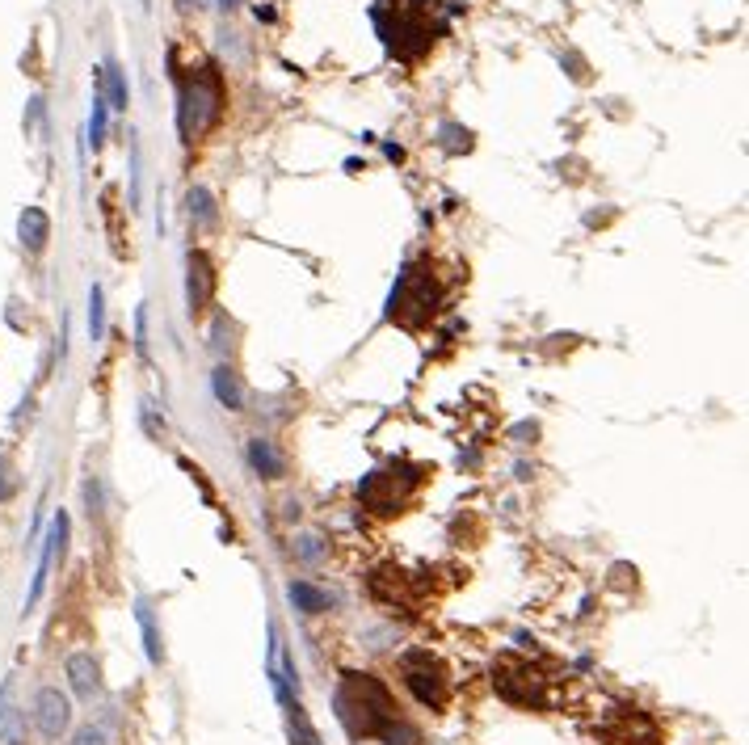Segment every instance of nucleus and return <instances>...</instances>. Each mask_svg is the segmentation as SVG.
I'll list each match as a JSON object with an SVG mask.
<instances>
[{"label": "nucleus", "instance_id": "obj_1", "mask_svg": "<svg viewBox=\"0 0 749 745\" xmlns=\"http://www.w3.org/2000/svg\"><path fill=\"white\" fill-rule=\"evenodd\" d=\"M375 26L396 59L417 64L447 30V9L442 0H388L383 9H375Z\"/></svg>", "mask_w": 749, "mask_h": 745}, {"label": "nucleus", "instance_id": "obj_2", "mask_svg": "<svg viewBox=\"0 0 749 745\" xmlns=\"http://www.w3.org/2000/svg\"><path fill=\"white\" fill-rule=\"evenodd\" d=\"M333 708H337L341 729H346L350 737H358V741L383 737L396 724V703H392L388 687H383L379 678H371V674H358V670L341 674Z\"/></svg>", "mask_w": 749, "mask_h": 745}, {"label": "nucleus", "instance_id": "obj_3", "mask_svg": "<svg viewBox=\"0 0 749 745\" xmlns=\"http://www.w3.org/2000/svg\"><path fill=\"white\" fill-rule=\"evenodd\" d=\"M177 76V127L181 139H198L207 135L219 114H224V76H219L215 64H190L186 72H173Z\"/></svg>", "mask_w": 749, "mask_h": 745}, {"label": "nucleus", "instance_id": "obj_4", "mask_svg": "<svg viewBox=\"0 0 749 745\" xmlns=\"http://www.w3.org/2000/svg\"><path fill=\"white\" fill-rule=\"evenodd\" d=\"M438 304H442V291H438V278L425 270V266H409L396 287H392V299H388V320L400 329H425L430 320L438 316Z\"/></svg>", "mask_w": 749, "mask_h": 745}, {"label": "nucleus", "instance_id": "obj_5", "mask_svg": "<svg viewBox=\"0 0 749 745\" xmlns=\"http://www.w3.org/2000/svg\"><path fill=\"white\" fill-rule=\"evenodd\" d=\"M493 687H497V695L505 703H514V708H531V712H548L552 708V678L543 674L539 666H531L526 657H518V653L497 657Z\"/></svg>", "mask_w": 749, "mask_h": 745}, {"label": "nucleus", "instance_id": "obj_6", "mask_svg": "<svg viewBox=\"0 0 749 745\" xmlns=\"http://www.w3.org/2000/svg\"><path fill=\"white\" fill-rule=\"evenodd\" d=\"M400 678H404V687H409V695L417 703H425V708H447L451 695H455L447 661H442L438 653H430V649H409V653H404L400 657Z\"/></svg>", "mask_w": 749, "mask_h": 745}, {"label": "nucleus", "instance_id": "obj_7", "mask_svg": "<svg viewBox=\"0 0 749 745\" xmlns=\"http://www.w3.org/2000/svg\"><path fill=\"white\" fill-rule=\"evenodd\" d=\"M425 480L421 468H404V463H392V468H375L367 480L358 485V501L367 506L371 514L388 518V514H400L409 506V497L417 493V485Z\"/></svg>", "mask_w": 749, "mask_h": 745}, {"label": "nucleus", "instance_id": "obj_8", "mask_svg": "<svg viewBox=\"0 0 749 745\" xmlns=\"http://www.w3.org/2000/svg\"><path fill=\"white\" fill-rule=\"evenodd\" d=\"M598 737L606 745H661V724L649 716V712H640V708H611L602 720H598Z\"/></svg>", "mask_w": 749, "mask_h": 745}, {"label": "nucleus", "instance_id": "obj_9", "mask_svg": "<svg viewBox=\"0 0 749 745\" xmlns=\"http://www.w3.org/2000/svg\"><path fill=\"white\" fill-rule=\"evenodd\" d=\"M371 598L383 602V607H392V611H417V581L404 573V569H375L371 573Z\"/></svg>", "mask_w": 749, "mask_h": 745}, {"label": "nucleus", "instance_id": "obj_10", "mask_svg": "<svg viewBox=\"0 0 749 745\" xmlns=\"http://www.w3.org/2000/svg\"><path fill=\"white\" fill-rule=\"evenodd\" d=\"M64 539H68V514L59 510V514L51 518L47 548H43V556H38V573H34V586H30V598H26V611L34 607L38 598H43V586H47V573H51V565H55V556H64Z\"/></svg>", "mask_w": 749, "mask_h": 745}, {"label": "nucleus", "instance_id": "obj_11", "mask_svg": "<svg viewBox=\"0 0 749 745\" xmlns=\"http://www.w3.org/2000/svg\"><path fill=\"white\" fill-rule=\"evenodd\" d=\"M68 716H72L68 699L59 695L55 687L38 691V699H34V724H38V733H43V737H59V733L68 729Z\"/></svg>", "mask_w": 749, "mask_h": 745}, {"label": "nucleus", "instance_id": "obj_12", "mask_svg": "<svg viewBox=\"0 0 749 745\" xmlns=\"http://www.w3.org/2000/svg\"><path fill=\"white\" fill-rule=\"evenodd\" d=\"M215 295V266L207 253H190V274H186V299H190V316H198L211 304Z\"/></svg>", "mask_w": 749, "mask_h": 745}, {"label": "nucleus", "instance_id": "obj_13", "mask_svg": "<svg viewBox=\"0 0 749 745\" xmlns=\"http://www.w3.org/2000/svg\"><path fill=\"white\" fill-rule=\"evenodd\" d=\"M68 678H72V691L80 699H93L97 687H101V678H97V661L89 653H72L68 657Z\"/></svg>", "mask_w": 749, "mask_h": 745}, {"label": "nucleus", "instance_id": "obj_14", "mask_svg": "<svg viewBox=\"0 0 749 745\" xmlns=\"http://www.w3.org/2000/svg\"><path fill=\"white\" fill-rule=\"evenodd\" d=\"M17 232H22V245H26L30 253H43V249H47V236H51V219L38 211V207H26Z\"/></svg>", "mask_w": 749, "mask_h": 745}, {"label": "nucleus", "instance_id": "obj_15", "mask_svg": "<svg viewBox=\"0 0 749 745\" xmlns=\"http://www.w3.org/2000/svg\"><path fill=\"white\" fill-rule=\"evenodd\" d=\"M249 459H253V468L266 476V480H278L282 472H287V463H282V455L270 447L266 438H253V442H249Z\"/></svg>", "mask_w": 749, "mask_h": 745}, {"label": "nucleus", "instance_id": "obj_16", "mask_svg": "<svg viewBox=\"0 0 749 745\" xmlns=\"http://www.w3.org/2000/svg\"><path fill=\"white\" fill-rule=\"evenodd\" d=\"M211 384H215V396L224 400L228 409H245V392H240V379H236V375H232L228 367H215Z\"/></svg>", "mask_w": 749, "mask_h": 745}, {"label": "nucleus", "instance_id": "obj_17", "mask_svg": "<svg viewBox=\"0 0 749 745\" xmlns=\"http://www.w3.org/2000/svg\"><path fill=\"white\" fill-rule=\"evenodd\" d=\"M291 602L299 611H308V615H316V611H325L329 607V594L325 590H316V586H308V581H291Z\"/></svg>", "mask_w": 749, "mask_h": 745}, {"label": "nucleus", "instance_id": "obj_18", "mask_svg": "<svg viewBox=\"0 0 749 745\" xmlns=\"http://www.w3.org/2000/svg\"><path fill=\"white\" fill-rule=\"evenodd\" d=\"M135 619H139V628H144V649H148V661H160L165 653H160V632H156V623H152V611L139 602L135 607Z\"/></svg>", "mask_w": 749, "mask_h": 745}, {"label": "nucleus", "instance_id": "obj_19", "mask_svg": "<svg viewBox=\"0 0 749 745\" xmlns=\"http://www.w3.org/2000/svg\"><path fill=\"white\" fill-rule=\"evenodd\" d=\"M101 333H106V308H101V287H93V295H89V337L97 341Z\"/></svg>", "mask_w": 749, "mask_h": 745}, {"label": "nucleus", "instance_id": "obj_20", "mask_svg": "<svg viewBox=\"0 0 749 745\" xmlns=\"http://www.w3.org/2000/svg\"><path fill=\"white\" fill-rule=\"evenodd\" d=\"M383 741L388 745H421V733L413 729V724H404V720H396L388 733H383Z\"/></svg>", "mask_w": 749, "mask_h": 745}, {"label": "nucleus", "instance_id": "obj_21", "mask_svg": "<svg viewBox=\"0 0 749 745\" xmlns=\"http://www.w3.org/2000/svg\"><path fill=\"white\" fill-rule=\"evenodd\" d=\"M110 97H106V102L114 106V110H127V80H123V72H118L114 64H110Z\"/></svg>", "mask_w": 749, "mask_h": 745}, {"label": "nucleus", "instance_id": "obj_22", "mask_svg": "<svg viewBox=\"0 0 749 745\" xmlns=\"http://www.w3.org/2000/svg\"><path fill=\"white\" fill-rule=\"evenodd\" d=\"M101 135H106V93L97 89V97H93V148L101 144Z\"/></svg>", "mask_w": 749, "mask_h": 745}, {"label": "nucleus", "instance_id": "obj_23", "mask_svg": "<svg viewBox=\"0 0 749 745\" xmlns=\"http://www.w3.org/2000/svg\"><path fill=\"white\" fill-rule=\"evenodd\" d=\"M190 211H198V219H215L211 194H207V190H190Z\"/></svg>", "mask_w": 749, "mask_h": 745}, {"label": "nucleus", "instance_id": "obj_24", "mask_svg": "<svg viewBox=\"0 0 749 745\" xmlns=\"http://www.w3.org/2000/svg\"><path fill=\"white\" fill-rule=\"evenodd\" d=\"M72 745H106V733L101 729H93V724H85L76 737H72Z\"/></svg>", "mask_w": 749, "mask_h": 745}, {"label": "nucleus", "instance_id": "obj_25", "mask_svg": "<svg viewBox=\"0 0 749 745\" xmlns=\"http://www.w3.org/2000/svg\"><path fill=\"white\" fill-rule=\"evenodd\" d=\"M9 493H13V476H9V463L0 459V501H5Z\"/></svg>", "mask_w": 749, "mask_h": 745}, {"label": "nucleus", "instance_id": "obj_26", "mask_svg": "<svg viewBox=\"0 0 749 745\" xmlns=\"http://www.w3.org/2000/svg\"><path fill=\"white\" fill-rule=\"evenodd\" d=\"M219 5H224V9H236V5H240V0H219Z\"/></svg>", "mask_w": 749, "mask_h": 745}]
</instances>
